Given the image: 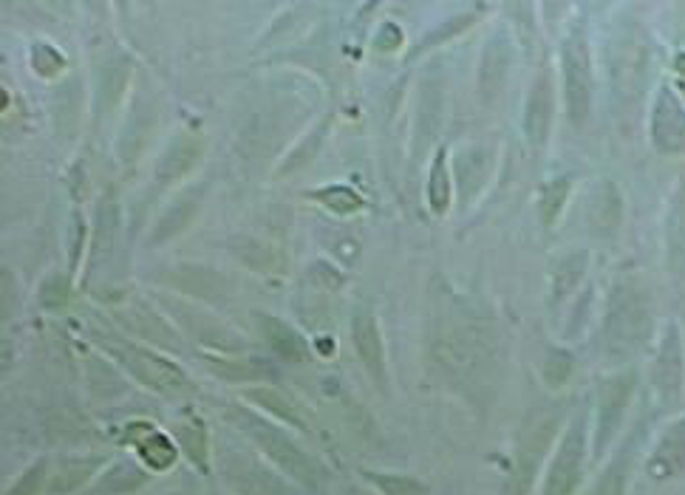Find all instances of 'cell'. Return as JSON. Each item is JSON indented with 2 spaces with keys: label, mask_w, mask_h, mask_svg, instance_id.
<instances>
[{
  "label": "cell",
  "mask_w": 685,
  "mask_h": 495,
  "mask_svg": "<svg viewBox=\"0 0 685 495\" xmlns=\"http://www.w3.org/2000/svg\"><path fill=\"white\" fill-rule=\"evenodd\" d=\"M651 334V303L635 278L614 283L606 306L600 345L609 359H629L646 345Z\"/></svg>",
  "instance_id": "6da1fadb"
},
{
  "label": "cell",
  "mask_w": 685,
  "mask_h": 495,
  "mask_svg": "<svg viewBox=\"0 0 685 495\" xmlns=\"http://www.w3.org/2000/svg\"><path fill=\"white\" fill-rule=\"evenodd\" d=\"M230 419L236 422V428H241L246 436L253 439L261 450L267 453L275 465L281 467L283 473H289L295 481L306 484V487H315V467H312V461L297 450L295 442H292L287 433L278 431L275 424L264 422V419L255 417V414H250V410L244 408H232Z\"/></svg>",
  "instance_id": "7a4b0ae2"
},
{
  "label": "cell",
  "mask_w": 685,
  "mask_h": 495,
  "mask_svg": "<svg viewBox=\"0 0 685 495\" xmlns=\"http://www.w3.org/2000/svg\"><path fill=\"white\" fill-rule=\"evenodd\" d=\"M561 74H563V102L572 125L589 119L592 111V51L586 43L584 29H572L561 46Z\"/></svg>",
  "instance_id": "3957f363"
},
{
  "label": "cell",
  "mask_w": 685,
  "mask_h": 495,
  "mask_svg": "<svg viewBox=\"0 0 685 495\" xmlns=\"http://www.w3.org/2000/svg\"><path fill=\"white\" fill-rule=\"evenodd\" d=\"M558 422H561V410H544V414H535V417L527 422L519 453H516V470H512L510 484H507V495L530 493V484H533L535 473H538V467H542V459L544 453H547L549 442L556 436Z\"/></svg>",
  "instance_id": "277c9868"
},
{
  "label": "cell",
  "mask_w": 685,
  "mask_h": 495,
  "mask_svg": "<svg viewBox=\"0 0 685 495\" xmlns=\"http://www.w3.org/2000/svg\"><path fill=\"white\" fill-rule=\"evenodd\" d=\"M105 348H109L111 357L119 359L139 382L156 388V391H179V388L188 385V377H185V371H181L176 363L160 357V354L148 352L142 345L114 343V340H111V343H105Z\"/></svg>",
  "instance_id": "5b68a950"
},
{
  "label": "cell",
  "mask_w": 685,
  "mask_h": 495,
  "mask_svg": "<svg viewBox=\"0 0 685 495\" xmlns=\"http://www.w3.org/2000/svg\"><path fill=\"white\" fill-rule=\"evenodd\" d=\"M584 459H586V417H578L575 422L567 428L561 445L556 450V459L549 465L547 484H544V495H572L578 487V481L584 475Z\"/></svg>",
  "instance_id": "8992f818"
},
{
  "label": "cell",
  "mask_w": 685,
  "mask_h": 495,
  "mask_svg": "<svg viewBox=\"0 0 685 495\" xmlns=\"http://www.w3.org/2000/svg\"><path fill=\"white\" fill-rule=\"evenodd\" d=\"M651 142L665 156L685 153V105L671 86H663L651 109Z\"/></svg>",
  "instance_id": "52a82bcc"
},
{
  "label": "cell",
  "mask_w": 685,
  "mask_h": 495,
  "mask_svg": "<svg viewBox=\"0 0 685 495\" xmlns=\"http://www.w3.org/2000/svg\"><path fill=\"white\" fill-rule=\"evenodd\" d=\"M635 371L614 373L600 385L598 394V436H595V447L598 453H604L609 447V442L614 439L618 428L623 422V414L629 408V399L635 394Z\"/></svg>",
  "instance_id": "ba28073f"
},
{
  "label": "cell",
  "mask_w": 685,
  "mask_h": 495,
  "mask_svg": "<svg viewBox=\"0 0 685 495\" xmlns=\"http://www.w3.org/2000/svg\"><path fill=\"white\" fill-rule=\"evenodd\" d=\"M651 382H655L657 394L663 396L665 403H674L683 394L685 354L677 323H669L663 340H660V352H657L655 366H651Z\"/></svg>",
  "instance_id": "9c48e42d"
},
{
  "label": "cell",
  "mask_w": 685,
  "mask_h": 495,
  "mask_svg": "<svg viewBox=\"0 0 685 495\" xmlns=\"http://www.w3.org/2000/svg\"><path fill=\"white\" fill-rule=\"evenodd\" d=\"M553 79L549 72H542L533 79V88L527 93V109H524V137L533 148H544L549 139V128H553Z\"/></svg>",
  "instance_id": "30bf717a"
},
{
  "label": "cell",
  "mask_w": 685,
  "mask_h": 495,
  "mask_svg": "<svg viewBox=\"0 0 685 495\" xmlns=\"http://www.w3.org/2000/svg\"><path fill=\"white\" fill-rule=\"evenodd\" d=\"M352 338L354 345H357V354L366 363L368 373L377 382H385V348L375 317L368 315V312H357L352 320Z\"/></svg>",
  "instance_id": "8fae6325"
},
{
  "label": "cell",
  "mask_w": 685,
  "mask_h": 495,
  "mask_svg": "<svg viewBox=\"0 0 685 495\" xmlns=\"http://www.w3.org/2000/svg\"><path fill=\"white\" fill-rule=\"evenodd\" d=\"M685 470V417L669 424V431L663 433L660 445L655 447L649 459L651 479H674Z\"/></svg>",
  "instance_id": "7c38bea8"
},
{
  "label": "cell",
  "mask_w": 685,
  "mask_h": 495,
  "mask_svg": "<svg viewBox=\"0 0 685 495\" xmlns=\"http://www.w3.org/2000/svg\"><path fill=\"white\" fill-rule=\"evenodd\" d=\"M491 151L487 148H465L454 162V173L459 179V195H462V204H470L487 185V176H491Z\"/></svg>",
  "instance_id": "4fadbf2b"
},
{
  "label": "cell",
  "mask_w": 685,
  "mask_h": 495,
  "mask_svg": "<svg viewBox=\"0 0 685 495\" xmlns=\"http://www.w3.org/2000/svg\"><path fill=\"white\" fill-rule=\"evenodd\" d=\"M199 156H202V139L193 137V134H181V137H176L170 142L165 156L160 158L156 181L160 185H174V181H179L199 162Z\"/></svg>",
  "instance_id": "5bb4252c"
},
{
  "label": "cell",
  "mask_w": 685,
  "mask_h": 495,
  "mask_svg": "<svg viewBox=\"0 0 685 495\" xmlns=\"http://www.w3.org/2000/svg\"><path fill=\"white\" fill-rule=\"evenodd\" d=\"M258 329L261 334H264V340L269 343V348H272L278 357L289 359V363H301V359H306V354H309L306 340H303L292 326L278 320V317L258 315Z\"/></svg>",
  "instance_id": "9a60e30c"
},
{
  "label": "cell",
  "mask_w": 685,
  "mask_h": 495,
  "mask_svg": "<svg viewBox=\"0 0 685 495\" xmlns=\"http://www.w3.org/2000/svg\"><path fill=\"white\" fill-rule=\"evenodd\" d=\"M507 72H510V43H507V37L498 31V35H493L487 49H484L482 79H479L484 100H493V97L502 91V82H505Z\"/></svg>",
  "instance_id": "2e32d148"
},
{
  "label": "cell",
  "mask_w": 685,
  "mask_h": 495,
  "mask_svg": "<svg viewBox=\"0 0 685 495\" xmlns=\"http://www.w3.org/2000/svg\"><path fill=\"white\" fill-rule=\"evenodd\" d=\"M586 272V252H570L563 255L556 264V272H553V303L567 301L572 292L578 289L581 278Z\"/></svg>",
  "instance_id": "e0dca14e"
},
{
  "label": "cell",
  "mask_w": 685,
  "mask_h": 495,
  "mask_svg": "<svg viewBox=\"0 0 685 495\" xmlns=\"http://www.w3.org/2000/svg\"><path fill=\"white\" fill-rule=\"evenodd\" d=\"M592 224L606 232H612L621 224V193L612 181H600L592 195Z\"/></svg>",
  "instance_id": "ac0fdd59"
},
{
  "label": "cell",
  "mask_w": 685,
  "mask_h": 495,
  "mask_svg": "<svg viewBox=\"0 0 685 495\" xmlns=\"http://www.w3.org/2000/svg\"><path fill=\"white\" fill-rule=\"evenodd\" d=\"M669 258L677 272H685V181L677 187L669 213Z\"/></svg>",
  "instance_id": "d6986e66"
},
{
  "label": "cell",
  "mask_w": 685,
  "mask_h": 495,
  "mask_svg": "<svg viewBox=\"0 0 685 495\" xmlns=\"http://www.w3.org/2000/svg\"><path fill=\"white\" fill-rule=\"evenodd\" d=\"M195 207H199V193L181 195L179 202L167 210L165 216H162V221L156 224V230H153V236H151L153 244H162V241H167V238H174L176 232L185 230V227L193 221Z\"/></svg>",
  "instance_id": "ffe728a7"
},
{
  "label": "cell",
  "mask_w": 685,
  "mask_h": 495,
  "mask_svg": "<svg viewBox=\"0 0 685 495\" xmlns=\"http://www.w3.org/2000/svg\"><path fill=\"white\" fill-rule=\"evenodd\" d=\"M428 204L436 216H442L451 204V176H447V158L445 148L436 153L431 165V176H428Z\"/></svg>",
  "instance_id": "44dd1931"
},
{
  "label": "cell",
  "mask_w": 685,
  "mask_h": 495,
  "mask_svg": "<svg viewBox=\"0 0 685 495\" xmlns=\"http://www.w3.org/2000/svg\"><path fill=\"white\" fill-rule=\"evenodd\" d=\"M137 445H139V450H142L144 461H148L153 470H165V467L174 465L176 450L165 433L153 431V428H144V436L137 439Z\"/></svg>",
  "instance_id": "7402d4cb"
},
{
  "label": "cell",
  "mask_w": 685,
  "mask_h": 495,
  "mask_svg": "<svg viewBox=\"0 0 685 495\" xmlns=\"http://www.w3.org/2000/svg\"><path fill=\"white\" fill-rule=\"evenodd\" d=\"M116 221H119V210L116 202L100 204V213H97V238H94V266L100 264V258H109V252L114 250V232Z\"/></svg>",
  "instance_id": "603a6c76"
},
{
  "label": "cell",
  "mask_w": 685,
  "mask_h": 495,
  "mask_svg": "<svg viewBox=\"0 0 685 495\" xmlns=\"http://www.w3.org/2000/svg\"><path fill=\"white\" fill-rule=\"evenodd\" d=\"M176 436H179V445L188 450L190 459L207 473V431H204L202 419L181 422L179 428H176Z\"/></svg>",
  "instance_id": "cb8c5ba5"
},
{
  "label": "cell",
  "mask_w": 685,
  "mask_h": 495,
  "mask_svg": "<svg viewBox=\"0 0 685 495\" xmlns=\"http://www.w3.org/2000/svg\"><path fill=\"white\" fill-rule=\"evenodd\" d=\"M312 199L324 204V207L332 210V213H338V216H352V213L363 210L360 195L354 193L352 187H343V185H332V187H324V190H315Z\"/></svg>",
  "instance_id": "d4e9b609"
},
{
  "label": "cell",
  "mask_w": 685,
  "mask_h": 495,
  "mask_svg": "<svg viewBox=\"0 0 685 495\" xmlns=\"http://www.w3.org/2000/svg\"><path fill=\"white\" fill-rule=\"evenodd\" d=\"M570 190H572L570 176H558V179H553L542 190V221L547 224V227H553V224L558 221L563 204H567V199H570Z\"/></svg>",
  "instance_id": "484cf974"
},
{
  "label": "cell",
  "mask_w": 685,
  "mask_h": 495,
  "mask_svg": "<svg viewBox=\"0 0 685 495\" xmlns=\"http://www.w3.org/2000/svg\"><path fill=\"white\" fill-rule=\"evenodd\" d=\"M366 479L371 484L380 487L383 495H428V487L422 481L411 479V475H397V473H366Z\"/></svg>",
  "instance_id": "4316f807"
},
{
  "label": "cell",
  "mask_w": 685,
  "mask_h": 495,
  "mask_svg": "<svg viewBox=\"0 0 685 495\" xmlns=\"http://www.w3.org/2000/svg\"><path fill=\"white\" fill-rule=\"evenodd\" d=\"M326 128H329V119H324V123H320V125H315V128L309 130V137H306L301 144H297V151L292 153V156H289L287 162H283L281 173H292V170H297V167L306 165V162H309V158L315 156V151H318V148H320V142H324Z\"/></svg>",
  "instance_id": "83f0119b"
},
{
  "label": "cell",
  "mask_w": 685,
  "mask_h": 495,
  "mask_svg": "<svg viewBox=\"0 0 685 495\" xmlns=\"http://www.w3.org/2000/svg\"><path fill=\"white\" fill-rule=\"evenodd\" d=\"M31 65H35V72L40 74V77H54V74L63 72L65 58L58 49H51V46L46 43H37L35 49H31Z\"/></svg>",
  "instance_id": "f1b7e54d"
},
{
  "label": "cell",
  "mask_w": 685,
  "mask_h": 495,
  "mask_svg": "<svg viewBox=\"0 0 685 495\" xmlns=\"http://www.w3.org/2000/svg\"><path fill=\"white\" fill-rule=\"evenodd\" d=\"M473 21H477V17H473V15H456V17H451V21H447L445 26H440V29L431 31V35L426 37V43L417 46V49H414V58H417L419 51H428V49H431V46L445 43L447 37L459 35V31L468 29V26H470V23H473Z\"/></svg>",
  "instance_id": "f546056e"
},
{
  "label": "cell",
  "mask_w": 685,
  "mask_h": 495,
  "mask_svg": "<svg viewBox=\"0 0 685 495\" xmlns=\"http://www.w3.org/2000/svg\"><path fill=\"white\" fill-rule=\"evenodd\" d=\"M246 396L250 399H255L258 405H264V408H269L278 419H287V422L297 424V428H303L301 419H297V414L287 405V399H281L278 394H272V391H246Z\"/></svg>",
  "instance_id": "4dcf8cb0"
},
{
  "label": "cell",
  "mask_w": 685,
  "mask_h": 495,
  "mask_svg": "<svg viewBox=\"0 0 685 495\" xmlns=\"http://www.w3.org/2000/svg\"><path fill=\"white\" fill-rule=\"evenodd\" d=\"M572 373V354L567 352H549L547 363H544V377L549 385H563Z\"/></svg>",
  "instance_id": "1f68e13d"
},
{
  "label": "cell",
  "mask_w": 685,
  "mask_h": 495,
  "mask_svg": "<svg viewBox=\"0 0 685 495\" xmlns=\"http://www.w3.org/2000/svg\"><path fill=\"white\" fill-rule=\"evenodd\" d=\"M204 363H207V366L216 373H221L224 380H230V382L253 380L255 373H258V368L250 366V363H224V359H213V357H204Z\"/></svg>",
  "instance_id": "d6a6232c"
},
{
  "label": "cell",
  "mask_w": 685,
  "mask_h": 495,
  "mask_svg": "<svg viewBox=\"0 0 685 495\" xmlns=\"http://www.w3.org/2000/svg\"><path fill=\"white\" fill-rule=\"evenodd\" d=\"M43 461H37L35 467H29L26 470V475H23L21 481H17L15 487L9 490V495H31L37 490V484H40V479H43Z\"/></svg>",
  "instance_id": "836d02e7"
},
{
  "label": "cell",
  "mask_w": 685,
  "mask_h": 495,
  "mask_svg": "<svg viewBox=\"0 0 685 495\" xmlns=\"http://www.w3.org/2000/svg\"><path fill=\"white\" fill-rule=\"evenodd\" d=\"M312 280H315L318 287H326V289L343 287V275L334 272L332 266H326V264H312Z\"/></svg>",
  "instance_id": "e575fe53"
}]
</instances>
